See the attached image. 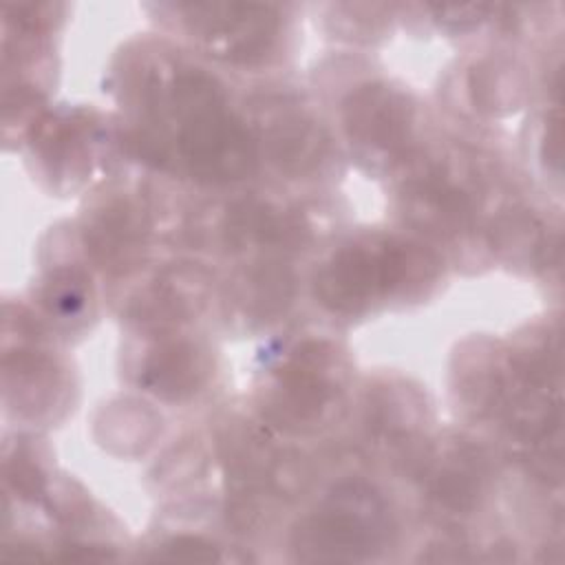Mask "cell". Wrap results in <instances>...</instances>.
<instances>
[{"label": "cell", "instance_id": "3", "mask_svg": "<svg viewBox=\"0 0 565 565\" xmlns=\"http://www.w3.org/2000/svg\"><path fill=\"white\" fill-rule=\"evenodd\" d=\"M386 534L382 499L366 486L349 483L296 527L294 550L302 561H362L382 550Z\"/></svg>", "mask_w": 565, "mask_h": 565}, {"label": "cell", "instance_id": "9", "mask_svg": "<svg viewBox=\"0 0 565 565\" xmlns=\"http://www.w3.org/2000/svg\"><path fill=\"white\" fill-rule=\"evenodd\" d=\"M207 377L205 355L188 340L159 344L143 364L141 382L163 399H183L201 388Z\"/></svg>", "mask_w": 565, "mask_h": 565}, {"label": "cell", "instance_id": "2", "mask_svg": "<svg viewBox=\"0 0 565 565\" xmlns=\"http://www.w3.org/2000/svg\"><path fill=\"white\" fill-rule=\"evenodd\" d=\"M435 269V258L417 245H347L318 271L316 296L331 311L353 313L408 282L430 280Z\"/></svg>", "mask_w": 565, "mask_h": 565}, {"label": "cell", "instance_id": "4", "mask_svg": "<svg viewBox=\"0 0 565 565\" xmlns=\"http://www.w3.org/2000/svg\"><path fill=\"white\" fill-rule=\"evenodd\" d=\"M333 391L331 351L324 344L307 342L285 364L267 413L285 428H305L320 419Z\"/></svg>", "mask_w": 565, "mask_h": 565}, {"label": "cell", "instance_id": "14", "mask_svg": "<svg viewBox=\"0 0 565 565\" xmlns=\"http://www.w3.org/2000/svg\"><path fill=\"white\" fill-rule=\"evenodd\" d=\"M161 558H183V561H216L221 558L216 547L201 536H177L168 541L161 552Z\"/></svg>", "mask_w": 565, "mask_h": 565}, {"label": "cell", "instance_id": "11", "mask_svg": "<svg viewBox=\"0 0 565 565\" xmlns=\"http://www.w3.org/2000/svg\"><path fill=\"white\" fill-rule=\"evenodd\" d=\"M269 146L271 159L280 170L307 172L322 159L324 137L313 121L305 117H291L274 128Z\"/></svg>", "mask_w": 565, "mask_h": 565}, {"label": "cell", "instance_id": "12", "mask_svg": "<svg viewBox=\"0 0 565 565\" xmlns=\"http://www.w3.org/2000/svg\"><path fill=\"white\" fill-rule=\"evenodd\" d=\"M481 470L477 463L452 457L435 468V472L428 477V497L448 512L466 514L470 512L479 497H481Z\"/></svg>", "mask_w": 565, "mask_h": 565}, {"label": "cell", "instance_id": "10", "mask_svg": "<svg viewBox=\"0 0 565 565\" xmlns=\"http://www.w3.org/2000/svg\"><path fill=\"white\" fill-rule=\"evenodd\" d=\"M227 241L234 245H276V247H294L302 241L305 227L300 218L274 210L258 201H243L232 207L227 214Z\"/></svg>", "mask_w": 565, "mask_h": 565}, {"label": "cell", "instance_id": "6", "mask_svg": "<svg viewBox=\"0 0 565 565\" xmlns=\"http://www.w3.org/2000/svg\"><path fill=\"white\" fill-rule=\"evenodd\" d=\"M344 126L355 143L375 152L397 154L411 139L413 106L404 93L386 84H369L349 95Z\"/></svg>", "mask_w": 565, "mask_h": 565}, {"label": "cell", "instance_id": "8", "mask_svg": "<svg viewBox=\"0 0 565 565\" xmlns=\"http://www.w3.org/2000/svg\"><path fill=\"white\" fill-rule=\"evenodd\" d=\"M146 221L128 201H113L99 210L84 232L93 260L108 269L130 267L146 247Z\"/></svg>", "mask_w": 565, "mask_h": 565}, {"label": "cell", "instance_id": "1", "mask_svg": "<svg viewBox=\"0 0 565 565\" xmlns=\"http://www.w3.org/2000/svg\"><path fill=\"white\" fill-rule=\"evenodd\" d=\"M177 141L190 170L205 181H232L254 166V143L227 110L221 86L199 68L179 71L168 97Z\"/></svg>", "mask_w": 565, "mask_h": 565}, {"label": "cell", "instance_id": "5", "mask_svg": "<svg viewBox=\"0 0 565 565\" xmlns=\"http://www.w3.org/2000/svg\"><path fill=\"white\" fill-rule=\"evenodd\" d=\"M190 29L218 55L234 62L260 60L278 33L271 7L256 4H194L188 7Z\"/></svg>", "mask_w": 565, "mask_h": 565}, {"label": "cell", "instance_id": "13", "mask_svg": "<svg viewBox=\"0 0 565 565\" xmlns=\"http://www.w3.org/2000/svg\"><path fill=\"white\" fill-rule=\"evenodd\" d=\"M44 302L51 311H55L57 316H64V318L77 313L86 302L84 278L77 276L75 271H60L46 285Z\"/></svg>", "mask_w": 565, "mask_h": 565}, {"label": "cell", "instance_id": "7", "mask_svg": "<svg viewBox=\"0 0 565 565\" xmlns=\"http://www.w3.org/2000/svg\"><path fill=\"white\" fill-rule=\"evenodd\" d=\"M406 216L433 234H455L470 223L472 199L450 177L430 170L404 188Z\"/></svg>", "mask_w": 565, "mask_h": 565}]
</instances>
